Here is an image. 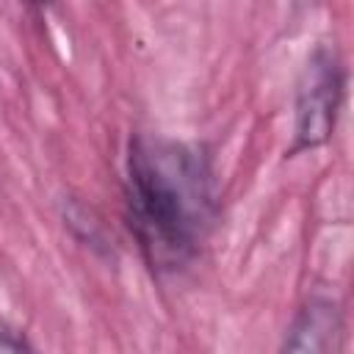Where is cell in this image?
Wrapping results in <instances>:
<instances>
[{"label": "cell", "mask_w": 354, "mask_h": 354, "mask_svg": "<svg viewBox=\"0 0 354 354\" xmlns=\"http://www.w3.org/2000/svg\"><path fill=\"white\" fill-rule=\"evenodd\" d=\"M127 207L152 266L185 263L213 221L205 160L174 141L136 138L127 158Z\"/></svg>", "instance_id": "6da1fadb"}, {"label": "cell", "mask_w": 354, "mask_h": 354, "mask_svg": "<svg viewBox=\"0 0 354 354\" xmlns=\"http://www.w3.org/2000/svg\"><path fill=\"white\" fill-rule=\"evenodd\" d=\"M340 94H343V72L337 55L329 47H318L310 55L304 75L299 80L293 149H313L332 136Z\"/></svg>", "instance_id": "7a4b0ae2"}, {"label": "cell", "mask_w": 354, "mask_h": 354, "mask_svg": "<svg viewBox=\"0 0 354 354\" xmlns=\"http://www.w3.org/2000/svg\"><path fill=\"white\" fill-rule=\"evenodd\" d=\"M337 335H340L337 307L326 299H313L310 304H304V310L293 321L285 348L288 351H329Z\"/></svg>", "instance_id": "3957f363"}, {"label": "cell", "mask_w": 354, "mask_h": 354, "mask_svg": "<svg viewBox=\"0 0 354 354\" xmlns=\"http://www.w3.org/2000/svg\"><path fill=\"white\" fill-rule=\"evenodd\" d=\"M0 348H6V351H22V348H28V343L0 324Z\"/></svg>", "instance_id": "277c9868"}]
</instances>
